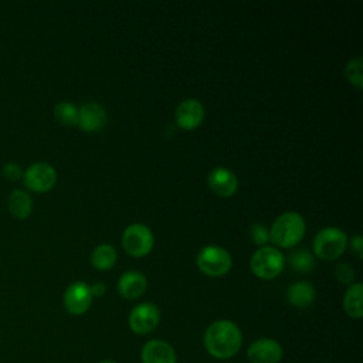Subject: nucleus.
Here are the masks:
<instances>
[{"mask_svg": "<svg viewBox=\"0 0 363 363\" xmlns=\"http://www.w3.org/2000/svg\"><path fill=\"white\" fill-rule=\"evenodd\" d=\"M210 189L223 197H230L235 193L238 187L237 176L227 167H214L208 173Z\"/></svg>", "mask_w": 363, "mask_h": 363, "instance_id": "4468645a", "label": "nucleus"}, {"mask_svg": "<svg viewBox=\"0 0 363 363\" xmlns=\"http://www.w3.org/2000/svg\"><path fill=\"white\" fill-rule=\"evenodd\" d=\"M91 288V294H92V296H102L104 294H105V291H106V288H105V285L102 284V282H95L92 286H89Z\"/></svg>", "mask_w": 363, "mask_h": 363, "instance_id": "bb28decb", "label": "nucleus"}, {"mask_svg": "<svg viewBox=\"0 0 363 363\" xmlns=\"http://www.w3.org/2000/svg\"><path fill=\"white\" fill-rule=\"evenodd\" d=\"M345 74L346 78L356 85L357 88H362L363 85V75H362V58L360 57H354L352 58L345 68Z\"/></svg>", "mask_w": 363, "mask_h": 363, "instance_id": "4be33fe9", "label": "nucleus"}, {"mask_svg": "<svg viewBox=\"0 0 363 363\" xmlns=\"http://www.w3.org/2000/svg\"><path fill=\"white\" fill-rule=\"evenodd\" d=\"M106 123V111L98 102H88L78 109V123L86 132H95Z\"/></svg>", "mask_w": 363, "mask_h": 363, "instance_id": "ddd939ff", "label": "nucleus"}, {"mask_svg": "<svg viewBox=\"0 0 363 363\" xmlns=\"http://www.w3.org/2000/svg\"><path fill=\"white\" fill-rule=\"evenodd\" d=\"M288 259H289V264L301 272H308L313 267V258L305 248H299L296 251H292L289 254Z\"/></svg>", "mask_w": 363, "mask_h": 363, "instance_id": "412c9836", "label": "nucleus"}, {"mask_svg": "<svg viewBox=\"0 0 363 363\" xmlns=\"http://www.w3.org/2000/svg\"><path fill=\"white\" fill-rule=\"evenodd\" d=\"M122 247L133 257H143L153 247V234L145 224L135 223L125 228L122 234Z\"/></svg>", "mask_w": 363, "mask_h": 363, "instance_id": "423d86ee", "label": "nucleus"}, {"mask_svg": "<svg viewBox=\"0 0 363 363\" xmlns=\"http://www.w3.org/2000/svg\"><path fill=\"white\" fill-rule=\"evenodd\" d=\"M230 252L218 245L203 247L197 254V265L201 272L210 277H221L231 268Z\"/></svg>", "mask_w": 363, "mask_h": 363, "instance_id": "39448f33", "label": "nucleus"}, {"mask_svg": "<svg viewBox=\"0 0 363 363\" xmlns=\"http://www.w3.org/2000/svg\"><path fill=\"white\" fill-rule=\"evenodd\" d=\"M335 275L339 282L342 284H350L354 278V269L349 262H340L336 265Z\"/></svg>", "mask_w": 363, "mask_h": 363, "instance_id": "5701e85b", "label": "nucleus"}, {"mask_svg": "<svg viewBox=\"0 0 363 363\" xmlns=\"http://www.w3.org/2000/svg\"><path fill=\"white\" fill-rule=\"evenodd\" d=\"M160 322L159 308L152 302L136 305L129 313V326L136 335H147L157 328Z\"/></svg>", "mask_w": 363, "mask_h": 363, "instance_id": "6e6552de", "label": "nucleus"}, {"mask_svg": "<svg viewBox=\"0 0 363 363\" xmlns=\"http://www.w3.org/2000/svg\"><path fill=\"white\" fill-rule=\"evenodd\" d=\"M350 248H352V252L357 257V258H362L363 257V244H362V235L360 234H356L352 241H350Z\"/></svg>", "mask_w": 363, "mask_h": 363, "instance_id": "a878e982", "label": "nucleus"}, {"mask_svg": "<svg viewBox=\"0 0 363 363\" xmlns=\"http://www.w3.org/2000/svg\"><path fill=\"white\" fill-rule=\"evenodd\" d=\"M251 235H252L254 242H257V244H264L269 240V234H268L265 225H262V224H254L251 228Z\"/></svg>", "mask_w": 363, "mask_h": 363, "instance_id": "393cba45", "label": "nucleus"}, {"mask_svg": "<svg viewBox=\"0 0 363 363\" xmlns=\"http://www.w3.org/2000/svg\"><path fill=\"white\" fill-rule=\"evenodd\" d=\"M7 208L14 218L26 220L33 211V199L27 191L14 189L7 197Z\"/></svg>", "mask_w": 363, "mask_h": 363, "instance_id": "dca6fc26", "label": "nucleus"}, {"mask_svg": "<svg viewBox=\"0 0 363 363\" xmlns=\"http://www.w3.org/2000/svg\"><path fill=\"white\" fill-rule=\"evenodd\" d=\"M142 363H176V352L170 343L162 339L146 342L140 352Z\"/></svg>", "mask_w": 363, "mask_h": 363, "instance_id": "f8f14e48", "label": "nucleus"}, {"mask_svg": "<svg viewBox=\"0 0 363 363\" xmlns=\"http://www.w3.org/2000/svg\"><path fill=\"white\" fill-rule=\"evenodd\" d=\"M347 244L346 234L336 227L322 228L313 240L315 254L325 261H332L339 258Z\"/></svg>", "mask_w": 363, "mask_h": 363, "instance_id": "7ed1b4c3", "label": "nucleus"}, {"mask_svg": "<svg viewBox=\"0 0 363 363\" xmlns=\"http://www.w3.org/2000/svg\"><path fill=\"white\" fill-rule=\"evenodd\" d=\"M305 220L296 211L282 213L275 218L269 230V240L279 247H294L305 234Z\"/></svg>", "mask_w": 363, "mask_h": 363, "instance_id": "f03ea898", "label": "nucleus"}, {"mask_svg": "<svg viewBox=\"0 0 363 363\" xmlns=\"http://www.w3.org/2000/svg\"><path fill=\"white\" fill-rule=\"evenodd\" d=\"M1 173H3V176H4L7 180H10V182H17V180L23 179L24 170L21 169L20 164H17V163H14V162H9V163H6V164L3 166Z\"/></svg>", "mask_w": 363, "mask_h": 363, "instance_id": "b1692460", "label": "nucleus"}, {"mask_svg": "<svg viewBox=\"0 0 363 363\" xmlns=\"http://www.w3.org/2000/svg\"><path fill=\"white\" fill-rule=\"evenodd\" d=\"M288 301L291 305L296 308H306L309 306L315 299V288L311 282L301 281L296 284H292L288 288Z\"/></svg>", "mask_w": 363, "mask_h": 363, "instance_id": "f3484780", "label": "nucleus"}, {"mask_svg": "<svg viewBox=\"0 0 363 363\" xmlns=\"http://www.w3.org/2000/svg\"><path fill=\"white\" fill-rule=\"evenodd\" d=\"M55 119L64 126H74L78 123V108L69 102L62 101L54 106Z\"/></svg>", "mask_w": 363, "mask_h": 363, "instance_id": "aec40b11", "label": "nucleus"}, {"mask_svg": "<svg viewBox=\"0 0 363 363\" xmlns=\"http://www.w3.org/2000/svg\"><path fill=\"white\" fill-rule=\"evenodd\" d=\"M92 298L94 296L91 294V288L85 282L77 281V282H72L65 289L62 302L68 313L82 315L89 309L92 303Z\"/></svg>", "mask_w": 363, "mask_h": 363, "instance_id": "1a4fd4ad", "label": "nucleus"}, {"mask_svg": "<svg viewBox=\"0 0 363 363\" xmlns=\"http://www.w3.org/2000/svg\"><path fill=\"white\" fill-rule=\"evenodd\" d=\"M147 286L146 277L139 271H128L118 281V291L126 299L139 298Z\"/></svg>", "mask_w": 363, "mask_h": 363, "instance_id": "2eb2a0df", "label": "nucleus"}, {"mask_svg": "<svg viewBox=\"0 0 363 363\" xmlns=\"http://www.w3.org/2000/svg\"><path fill=\"white\" fill-rule=\"evenodd\" d=\"M362 296H363V285L360 282L352 284L343 296V308L345 312L354 319H360L363 316V306H362Z\"/></svg>", "mask_w": 363, "mask_h": 363, "instance_id": "a211bd4d", "label": "nucleus"}, {"mask_svg": "<svg viewBox=\"0 0 363 363\" xmlns=\"http://www.w3.org/2000/svg\"><path fill=\"white\" fill-rule=\"evenodd\" d=\"M242 345V333L240 328L228 320L220 319L208 325L204 332V346L207 352L218 359H231L238 353Z\"/></svg>", "mask_w": 363, "mask_h": 363, "instance_id": "f257e3e1", "label": "nucleus"}, {"mask_svg": "<svg viewBox=\"0 0 363 363\" xmlns=\"http://www.w3.org/2000/svg\"><path fill=\"white\" fill-rule=\"evenodd\" d=\"M282 353V346L277 340L261 337L250 345L247 357L251 363H279Z\"/></svg>", "mask_w": 363, "mask_h": 363, "instance_id": "9d476101", "label": "nucleus"}, {"mask_svg": "<svg viewBox=\"0 0 363 363\" xmlns=\"http://www.w3.org/2000/svg\"><path fill=\"white\" fill-rule=\"evenodd\" d=\"M176 122L183 129H194L204 119V108L200 101L194 98H187L182 101L176 108Z\"/></svg>", "mask_w": 363, "mask_h": 363, "instance_id": "9b49d317", "label": "nucleus"}, {"mask_svg": "<svg viewBox=\"0 0 363 363\" xmlns=\"http://www.w3.org/2000/svg\"><path fill=\"white\" fill-rule=\"evenodd\" d=\"M250 267L258 278L272 279L284 268V255L274 247H261L252 254Z\"/></svg>", "mask_w": 363, "mask_h": 363, "instance_id": "20e7f679", "label": "nucleus"}, {"mask_svg": "<svg viewBox=\"0 0 363 363\" xmlns=\"http://www.w3.org/2000/svg\"><path fill=\"white\" fill-rule=\"evenodd\" d=\"M116 261V250L111 244H99L91 254V262L98 269H109Z\"/></svg>", "mask_w": 363, "mask_h": 363, "instance_id": "6ab92c4d", "label": "nucleus"}, {"mask_svg": "<svg viewBox=\"0 0 363 363\" xmlns=\"http://www.w3.org/2000/svg\"><path fill=\"white\" fill-rule=\"evenodd\" d=\"M99 363H115V362H112V360H102V362H99Z\"/></svg>", "mask_w": 363, "mask_h": 363, "instance_id": "cd10ccee", "label": "nucleus"}, {"mask_svg": "<svg viewBox=\"0 0 363 363\" xmlns=\"http://www.w3.org/2000/svg\"><path fill=\"white\" fill-rule=\"evenodd\" d=\"M57 182L55 169L45 162H37L28 166L23 173L24 186L34 193H45L54 187Z\"/></svg>", "mask_w": 363, "mask_h": 363, "instance_id": "0eeeda50", "label": "nucleus"}]
</instances>
